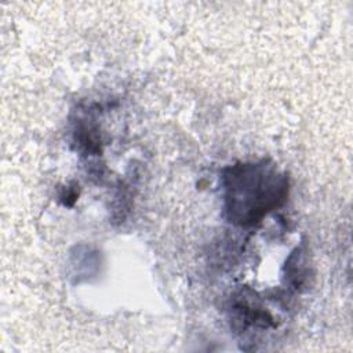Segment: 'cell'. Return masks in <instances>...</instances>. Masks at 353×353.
<instances>
[{
    "instance_id": "cell-1",
    "label": "cell",
    "mask_w": 353,
    "mask_h": 353,
    "mask_svg": "<svg viewBox=\"0 0 353 353\" xmlns=\"http://www.w3.org/2000/svg\"><path fill=\"white\" fill-rule=\"evenodd\" d=\"M223 188L228 219L247 226L285 201L288 181L266 161L244 163L225 170Z\"/></svg>"
}]
</instances>
